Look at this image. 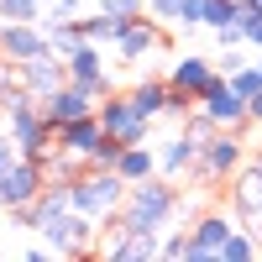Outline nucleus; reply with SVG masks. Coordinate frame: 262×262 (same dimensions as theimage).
<instances>
[{
  "label": "nucleus",
  "mask_w": 262,
  "mask_h": 262,
  "mask_svg": "<svg viewBox=\"0 0 262 262\" xmlns=\"http://www.w3.org/2000/svg\"><path fill=\"white\" fill-rule=\"evenodd\" d=\"M184 194L173 189V179H163V173H152V179L131 184L126 189V205H121V231H137V236H158L163 226H173V215H179Z\"/></svg>",
  "instance_id": "nucleus-1"
},
{
  "label": "nucleus",
  "mask_w": 262,
  "mask_h": 262,
  "mask_svg": "<svg viewBox=\"0 0 262 262\" xmlns=\"http://www.w3.org/2000/svg\"><path fill=\"white\" fill-rule=\"evenodd\" d=\"M100 11H111V16H147V0H100Z\"/></svg>",
  "instance_id": "nucleus-28"
},
{
  "label": "nucleus",
  "mask_w": 262,
  "mask_h": 262,
  "mask_svg": "<svg viewBox=\"0 0 262 262\" xmlns=\"http://www.w3.org/2000/svg\"><path fill=\"white\" fill-rule=\"evenodd\" d=\"M194 163H200V147H194L189 131H179V137H168V142L158 147V173H163V179H173V184L189 179Z\"/></svg>",
  "instance_id": "nucleus-17"
},
{
  "label": "nucleus",
  "mask_w": 262,
  "mask_h": 262,
  "mask_svg": "<svg viewBox=\"0 0 262 262\" xmlns=\"http://www.w3.org/2000/svg\"><path fill=\"white\" fill-rule=\"evenodd\" d=\"M42 16H84L79 0H42Z\"/></svg>",
  "instance_id": "nucleus-31"
},
{
  "label": "nucleus",
  "mask_w": 262,
  "mask_h": 262,
  "mask_svg": "<svg viewBox=\"0 0 262 262\" xmlns=\"http://www.w3.org/2000/svg\"><path fill=\"white\" fill-rule=\"evenodd\" d=\"M215 74H221V69H215L210 58H200V53H184V58H173V69H168V84H173L179 95L200 100V90H205V84H210Z\"/></svg>",
  "instance_id": "nucleus-15"
},
{
  "label": "nucleus",
  "mask_w": 262,
  "mask_h": 262,
  "mask_svg": "<svg viewBox=\"0 0 262 262\" xmlns=\"http://www.w3.org/2000/svg\"><path fill=\"white\" fill-rule=\"evenodd\" d=\"M21 158V152H16V142H11V131H6V137H0V173H6L11 163Z\"/></svg>",
  "instance_id": "nucleus-33"
},
{
  "label": "nucleus",
  "mask_w": 262,
  "mask_h": 262,
  "mask_svg": "<svg viewBox=\"0 0 262 262\" xmlns=\"http://www.w3.org/2000/svg\"><path fill=\"white\" fill-rule=\"evenodd\" d=\"M158 257H173V262H189V226L168 231L163 242H158Z\"/></svg>",
  "instance_id": "nucleus-26"
},
{
  "label": "nucleus",
  "mask_w": 262,
  "mask_h": 262,
  "mask_svg": "<svg viewBox=\"0 0 262 262\" xmlns=\"http://www.w3.org/2000/svg\"><path fill=\"white\" fill-rule=\"evenodd\" d=\"M74 189V210H84V215H95L100 226H116L121 221V205H126V179L116 168H84L79 179L69 184Z\"/></svg>",
  "instance_id": "nucleus-2"
},
{
  "label": "nucleus",
  "mask_w": 262,
  "mask_h": 262,
  "mask_svg": "<svg viewBox=\"0 0 262 262\" xmlns=\"http://www.w3.org/2000/svg\"><path fill=\"white\" fill-rule=\"evenodd\" d=\"M79 32L100 42V48H111V42L126 32V16H111V11H95V16H79Z\"/></svg>",
  "instance_id": "nucleus-21"
},
{
  "label": "nucleus",
  "mask_w": 262,
  "mask_h": 262,
  "mask_svg": "<svg viewBox=\"0 0 262 262\" xmlns=\"http://www.w3.org/2000/svg\"><path fill=\"white\" fill-rule=\"evenodd\" d=\"M226 79H231V90L242 95L247 105H252V95L262 90V69H257V63H242V69H236V74H226Z\"/></svg>",
  "instance_id": "nucleus-23"
},
{
  "label": "nucleus",
  "mask_w": 262,
  "mask_h": 262,
  "mask_svg": "<svg viewBox=\"0 0 262 262\" xmlns=\"http://www.w3.org/2000/svg\"><path fill=\"white\" fill-rule=\"evenodd\" d=\"M11 84H21V63H11L0 53V90H11Z\"/></svg>",
  "instance_id": "nucleus-32"
},
{
  "label": "nucleus",
  "mask_w": 262,
  "mask_h": 262,
  "mask_svg": "<svg viewBox=\"0 0 262 262\" xmlns=\"http://www.w3.org/2000/svg\"><path fill=\"white\" fill-rule=\"evenodd\" d=\"M100 231H105V226L95 221V215H84V210H69L63 221H53L48 231H42V242H48V252H58V257H90Z\"/></svg>",
  "instance_id": "nucleus-4"
},
{
  "label": "nucleus",
  "mask_w": 262,
  "mask_h": 262,
  "mask_svg": "<svg viewBox=\"0 0 262 262\" xmlns=\"http://www.w3.org/2000/svg\"><path fill=\"white\" fill-rule=\"evenodd\" d=\"M21 84L37 95V100H48L58 84H69V63H63L58 53H48V58H32V63H21Z\"/></svg>",
  "instance_id": "nucleus-16"
},
{
  "label": "nucleus",
  "mask_w": 262,
  "mask_h": 262,
  "mask_svg": "<svg viewBox=\"0 0 262 262\" xmlns=\"http://www.w3.org/2000/svg\"><path fill=\"white\" fill-rule=\"evenodd\" d=\"M131 100H137V111L147 121H158V116H168V105H173V84L168 79H142L137 90H131Z\"/></svg>",
  "instance_id": "nucleus-20"
},
{
  "label": "nucleus",
  "mask_w": 262,
  "mask_h": 262,
  "mask_svg": "<svg viewBox=\"0 0 262 262\" xmlns=\"http://www.w3.org/2000/svg\"><path fill=\"white\" fill-rule=\"evenodd\" d=\"M0 53L11 63H32V58L53 53V37L42 21H0Z\"/></svg>",
  "instance_id": "nucleus-10"
},
{
  "label": "nucleus",
  "mask_w": 262,
  "mask_h": 262,
  "mask_svg": "<svg viewBox=\"0 0 262 262\" xmlns=\"http://www.w3.org/2000/svg\"><path fill=\"white\" fill-rule=\"evenodd\" d=\"M105 137V126H100V111L95 116H79V121H63L58 126V147H69V152H84L90 158L95 152V142Z\"/></svg>",
  "instance_id": "nucleus-18"
},
{
  "label": "nucleus",
  "mask_w": 262,
  "mask_h": 262,
  "mask_svg": "<svg viewBox=\"0 0 262 262\" xmlns=\"http://www.w3.org/2000/svg\"><path fill=\"white\" fill-rule=\"evenodd\" d=\"M247 221H252V236H257V247H262V210H257V215H247Z\"/></svg>",
  "instance_id": "nucleus-35"
},
{
  "label": "nucleus",
  "mask_w": 262,
  "mask_h": 262,
  "mask_svg": "<svg viewBox=\"0 0 262 262\" xmlns=\"http://www.w3.org/2000/svg\"><path fill=\"white\" fill-rule=\"evenodd\" d=\"M116 173H121L126 184H142V179H152V173H158V152H152V142H131V147L121 152Z\"/></svg>",
  "instance_id": "nucleus-19"
},
{
  "label": "nucleus",
  "mask_w": 262,
  "mask_h": 262,
  "mask_svg": "<svg viewBox=\"0 0 262 262\" xmlns=\"http://www.w3.org/2000/svg\"><path fill=\"white\" fill-rule=\"evenodd\" d=\"M179 27H205V0H184V16Z\"/></svg>",
  "instance_id": "nucleus-29"
},
{
  "label": "nucleus",
  "mask_w": 262,
  "mask_h": 262,
  "mask_svg": "<svg viewBox=\"0 0 262 262\" xmlns=\"http://www.w3.org/2000/svg\"><path fill=\"white\" fill-rule=\"evenodd\" d=\"M158 48H163V21L152 16V11H147V16H131V21H126V32L116 37L121 63H142L147 53H158Z\"/></svg>",
  "instance_id": "nucleus-14"
},
{
  "label": "nucleus",
  "mask_w": 262,
  "mask_h": 262,
  "mask_svg": "<svg viewBox=\"0 0 262 262\" xmlns=\"http://www.w3.org/2000/svg\"><path fill=\"white\" fill-rule=\"evenodd\" d=\"M0 21H42V0H0Z\"/></svg>",
  "instance_id": "nucleus-25"
},
{
  "label": "nucleus",
  "mask_w": 262,
  "mask_h": 262,
  "mask_svg": "<svg viewBox=\"0 0 262 262\" xmlns=\"http://www.w3.org/2000/svg\"><path fill=\"white\" fill-rule=\"evenodd\" d=\"M0 121H6V111H0Z\"/></svg>",
  "instance_id": "nucleus-36"
},
{
  "label": "nucleus",
  "mask_w": 262,
  "mask_h": 262,
  "mask_svg": "<svg viewBox=\"0 0 262 262\" xmlns=\"http://www.w3.org/2000/svg\"><path fill=\"white\" fill-rule=\"evenodd\" d=\"M69 210H74V189H69V184H48V189H42V194H37L32 205L11 210V221H16L21 231L42 236V231H48L53 221H63V215H69Z\"/></svg>",
  "instance_id": "nucleus-7"
},
{
  "label": "nucleus",
  "mask_w": 262,
  "mask_h": 262,
  "mask_svg": "<svg viewBox=\"0 0 262 262\" xmlns=\"http://www.w3.org/2000/svg\"><path fill=\"white\" fill-rule=\"evenodd\" d=\"M231 231H236L231 215H221V210L200 215V221L189 226V262H210V257H221V247L231 242Z\"/></svg>",
  "instance_id": "nucleus-13"
},
{
  "label": "nucleus",
  "mask_w": 262,
  "mask_h": 262,
  "mask_svg": "<svg viewBox=\"0 0 262 262\" xmlns=\"http://www.w3.org/2000/svg\"><path fill=\"white\" fill-rule=\"evenodd\" d=\"M100 111V95L90 90V84H79V79H69V84H58V90L42 100V116H48L53 126H63V121H79V116H95Z\"/></svg>",
  "instance_id": "nucleus-11"
},
{
  "label": "nucleus",
  "mask_w": 262,
  "mask_h": 262,
  "mask_svg": "<svg viewBox=\"0 0 262 262\" xmlns=\"http://www.w3.org/2000/svg\"><path fill=\"white\" fill-rule=\"evenodd\" d=\"M215 37H221V48H242V42H247L242 21H231V27H215Z\"/></svg>",
  "instance_id": "nucleus-30"
},
{
  "label": "nucleus",
  "mask_w": 262,
  "mask_h": 262,
  "mask_svg": "<svg viewBox=\"0 0 262 262\" xmlns=\"http://www.w3.org/2000/svg\"><path fill=\"white\" fill-rule=\"evenodd\" d=\"M194 105H205V111H210L215 121H221L226 131H242V126H252V105H247L242 95L231 90V79H226V74H215V79L205 84V90H200V100H194Z\"/></svg>",
  "instance_id": "nucleus-9"
},
{
  "label": "nucleus",
  "mask_w": 262,
  "mask_h": 262,
  "mask_svg": "<svg viewBox=\"0 0 262 262\" xmlns=\"http://www.w3.org/2000/svg\"><path fill=\"white\" fill-rule=\"evenodd\" d=\"M6 131H11V142H16L21 158H42V152L58 142V126L42 116V100H32V105H21V111H11V116H6Z\"/></svg>",
  "instance_id": "nucleus-5"
},
{
  "label": "nucleus",
  "mask_w": 262,
  "mask_h": 262,
  "mask_svg": "<svg viewBox=\"0 0 262 262\" xmlns=\"http://www.w3.org/2000/svg\"><path fill=\"white\" fill-rule=\"evenodd\" d=\"M121 152H126V142H116L111 131H105V137L95 142V152H90V168H116V163H121Z\"/></svg>",
  "instance_id": "nucleus-24"
},
{
  "label": "nucleus",
  "mask_w": 262,
  "mask_h": 262,
  "mask_svg": "<svg viewBox=\"0 0 262 262\" xmlns=\"http://www.w3.org/2000/svg\"><path fill=\"white\" fill-rule=\"evenodd\" d=\"M257 252H262V247H257L252 226H236V231H231V242L221 247V257H226V262H247V257H257Z\"/></svg>",
  "instance_id": "nucleus-22"
},
{
  "label": "nucleus",
  "mask_w": 262,
  "mask_h": 262,
  "mask_svg": "<svg viewBox=\"0 0 262 262\" xmlns=\"http://www.w3.org/2000/svg\"><path fill=\"white\" fill-rule=\"evenodd\" d=\"M247 142H242V131H215V137L200 147V163H194V173H200L205 184H226V179H236V173L247 168Z\"/></svg>",
  "instance_id": "nucleus-3"
},
{
  "label": "nucleus",
  "mask_w": 262,
  "mask_h": 262,
  "mask_svg": "<svg viewBox=\"0 0 262 262\" xmlns=\"http://www.w3.org/2000/svg\"><path fill=\"white\" fill-rule=\"evenodd\" d=\"M257 69H262V58H257Z\"/></svg>",
  "instance_id": "nucleus-37"
},
{
  "label": "nucleus",
  "mask_w": 262,
  "mask_h": 262,
  "mask_svg": "<svg viewBox=\"0 0 262 262\" xmlns=\"http://www.w3.org/2000/svg\"><path fill=\"white\" fill-rule=\"evenodd\" d=\"M147 11L163 21V27H179V16H184V0H147Z\"/></svg>",
  "instance_id": "nucleus-27"
},
{
  "label": "nucleus",
  "mask_w": 262,
  "mask_h": 262,
  "mask_svg": "<svg viewBox=\"0 0 262 262\" xmlns=\"http://www.w3.org/2000/svg\"><path fill=\"white\" fill-rule=\"evenodd\" d=\"M42 189H48V173H42V163H37V158H16L6 173H0V210H21V205H32Z\"/></svg>",
  "instance_id": "nucleus-8"
},
{
  "label": "nucleus",
  "mask_w": 262,
  "mask_h": 262,
  "mask_svg": "<svg viewBox=\"0 0 262 262\" xmlns=\"http://www.w3.org/2000/svg\"><path fill=\"white\" fill-rule=\"evenodd\" d=\"M252 126H262V90L252 95Z\"/></svg>",
  "instance_id": "nucleus-34"
},
{
  "label": "nucleus",
  "mask_w": 262,
  "mask_h": 262,
  "mask_svg": "<svg viewBox=\"0 0 262 262\" xmlns=\"http://www.w3.org/2000/svg\"><path fill=\"white\" fill-rule=\"evenodd\" d=\"M63 63H69V79H79V84H90V90L105 100V95H111L116 90V79H111V69H105V53H100V42H90V37H84L79 42V48L69 53V58H63Z\"/></svg>",
  "instance_id": "nucleus-12"
},
{
  "label": "nucleus",
  "mask_w": 262,
  "mask_h": 262,
  "mask_svg": "<svg viewBox=\"0 0 262 262\" xmlns=\"http://www.w3.org/2000/svg\"><path fill=\"white\" fill-rule=\"evenodd\" d=\"M100 126L111 131L116 142H126V147H131V142H147V137H152V121L137 111L131 90H126V95H116V90H111V95L100 100Z\"/></svg>",
  "instance_id": "nucleus-6"
}]
</instances>
